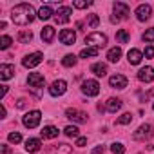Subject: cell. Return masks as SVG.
<instances>
[{"instance_id":"1","label":"cell","mask_w":154,"mask_h":154,"mask_svg":"<svg viewBox=\"0 0 154 154\" xmlns=\"http://www.w3.org/2000/svg\"><path fill=\"white\" fill-rule=\"evenodd\" d=\"M35 17H36V13H35L33 6H29V4H18V6L13 8V11H11V20H13L15 24H18V26H27V24H31V22L35 20Z\"/></svg>"},{"instance_id":"2","label":"cell","mask_w":154,"mask_h":154,"mask_svg":"<svg viewBox=\"0 0 154 154\" xmlns=\"http://www.w3.org/2000/svg\"><path fill=\"white\" fill-rule=\"evenodd\" d=\"M85 44H87V47H96V49H100V47H105L107 36L102 35V33H91V35L85 36Z\"/></svg>"},{"instance_id":"3","label":"cell","mask_w":154,"mask_h":154,"mask_svg":"<svg viewBox=\"0 0 154 154\" xmlns=\"http://www.w3.org/2000/svg\"><path fill=\"white\" fill-rule=\"evenodd\" d=\"M152 136H154V125H149V123L140 125L138 131L132 134V138H134L136 141H145V140H150Z\"/></svg>"},{"instance_id":"4","label":"cell","mask_w":154,"mask_h":154,"mask_svg":"<svg viewBox=\"0 0 154 154\" xmlns=\"http://www.w3.org/2000/svg\"><path fill=\"white\" fill-rule=\"evenodd\" d=\"M129 13H131V8L125 2H116L114 4V15L111 17V22H120L122 18H127Z\"/></svg>"},{"instance_id":"5","label":"cell","mask_w":154,"mask_h":154,"mask_svg":"<svg viewBox=\"0 0 154 154\" xmlns=\"http://www.w3.org/2000/svg\"><path fill=\"white\" fill-rule=\"evenodd\" d=\"M82 93H84L85 96H98V93H100V84H98L96 80H85V82L82 84Z\"/></svg>"},{"instance_id":"6","label":"cell","mask_w":154,"mask_h":154,"mask_svg":"<svg viewBox=\"0 0 154 154\" xmlns=\"http://www.w3.org/2000/svg\"><path fill=\"white\" fill-rule=\"evenodd\" d=\"M40 118H42V112L40 111H31V112H27L26 116H24V125L27 127V129H35V127H38V123H40Z\"/></svg>"},{"instance_id":"7","label":"cell","mask_w":154,"mask_h":154,"mask_svg":"<svg viewBox=\"0 0 154 154\" xmlns=\"http://www.w3.org/2000/svg\"><path fill=\"white\" fill-rule=\"evenodd\" d=\"M71 15H72V9H71V8L60 6L58 11L54 13V22H56V24H65V22L71 20Z\"/></svg>"},{"instance_id":"8","label":"cell","mask_w":154,"mask_h":154,"mask_svg":"<svg viewBox=\"0 0 154 154\" xmlns=\"http://www.w3.org/2000/svg\"><path fill=\"white\" fill-rule=\"evenodd\" d=\"M42 60H44V54H42V53H33V54H27V56L22 60V63H24V67L33 69V67H36L38 63H42Z\"/></svg>"},{"instance_id":"9","label":"cell","mask_w":154,"mask_h":154,"mask_svg":"<svg viewBox=\"0 0 154 154\" xmlns=\"http://www.w3.org/2000/svg\"><path fill=\"white\" fill-rule=\"evenodd\" d=\"M58 38H60V42L63 45H72L76 42V33L72 29H62L60 35H58Z\"/></svg>"},{"instance_id":"10","label":"cell","mask_w":154,"mask_h":154,"mask_svg":"<svg viewBox=\"0 0 154 154\" xmlns=\"http://www.w3.org/2000/svg\"><path fill=\"white\" fill-rule=\"evenodd\" d=\"M65 116H67L69 120L76 122V123H84V122H87V114L82 112V111H78V109H67V111H65Z\"/></svg>"},{"instance_id":"11","label":"cell","mask_w":154,"mask_h":154,"mask_svg":"<svg viewBox=\"0 0 154 154\" xmlns=\"http://www.w3.org/2000/svg\"><path fill=\"white\" fill-rule=\"evenodd\" d=\"M65 91H67V84H65L63 80H56V82H53L51 87H49L51 96H62Z\"/></svg>"},{"instance_id":"12","label":"cell","mask_w":154,"mask_h":154,"mask_svg":"<svg viewBox=\"0 0 154 154\" xmlns=\"http://www.w3.org/2000/svg\"><path fill=\"white\" fill-rule=\"evenodd\" d=\"M71 145L67 143H58V145H51L44 154H71Z\"/></svg>"},{"instance_id":"13","label":"cell","mask_w":154,"mask_h":154,"mask_svg":"<svg viewBox=\"0 0 154 154\" xmlns=\"http://www.w3.org/2000/svg\"><path fill=\"white\" fill-rule=\"evenodd\" d=\"M27 84H29L31 87H44L45 78H44V74H40V72H29V76H27Z\"/></svg>"},{"instance_id":"14","label":"cell","mask_w":154,"mask_h":154,"mask_svg":"<svg viewBox=\"0 0 154 154\" xmlns=\"http://www.w3.org/2000/svg\"><path fill=\"white\" fill-rule=\"evenodd\" d=\"M150 13H152L150 6H149V4H141V6H138V9H136V18H138L140 22H145V20L150 18Z\"/></svg>"},{"instance_id":"15","label":"cell","mask_w":154,"mask_h":154,"mask_svg":"<svg viewBox=\"0 0 154 154\" xmlns=\"http://www.w3.org/2000/svg\"><path fill=\"white\" fill-rule=\"evenodd\" d=\"M109 84L114 89H125L127 87V78H125L123 74H114V76H111V78H109Z\"/></svg>"},{"instance_id":"16","label":"cell","mask_w":154,"mask_h":154,"mask_svg":"<svg viewBox=\"0 0 154 154\" xmlns=\"http://www.w3.org/2000/svg\"><path fill=\"white\" fill-rule=\"evenodd\" d=\"M138 78H140L141 82H145V84L152 82V80H154V69H152V67H141V69L138 71Z\"/></svg>"},{"instance_id":"17","label":"cell","mask_w":154,"mask_h":154,"mask_svg":"<svg viewBox=\"0 0 154 154\" xmlns=\"http://www.w3.org/2000/svg\"><path fill=\"white\" fill-rule=\"evenodd\" d=\"M15 76V65L11 63H2L0 65V78L2 80H9Z\"/></svg>"},{"instance_id":"18","label":"cell","mask_w":154,"mask_h":154,"mask_svg":"<svg viewBox=\"0 0 154 154\" xmlns=\"http://www.w3.org/2000/svg\"><path fill=\"white\" fill-rule=\"evenodd\" d=\"M127 58H129V63L138 65V63L141 62V58H143V53H141L140 49H131V51L127 53Z\"/></svg>"},{"instance_id":"19","label":"cell","mask_w":154,"mask_h":154,"mask_svg":"<svg viewBox=\"0 0 154 154\" xmlns=\"http://www.w3.org/2000/svg\"><path fill=\"white\" fill-rule=\"evenodd\" d=\"M58 132H60V131H58L56 127H53V125H47V127H44V129L40 131L42 138H49V140H51V138H56Z\"/></svg>"},{"instance_id":"20","label":"cell","mask_w":154,"mask_h":154,"mask_svg":"<svg viewBox=\"0 0 154 154\" xmlns=\"http://www.w3.org/2000/svg\"><path fill=\"white\" fill-rule=\"evenodd\" d=\"M26 150L27 152H38L40 150V140L38 138H29L26 141Z\"/></svg>"},{"instance_id":"21","label":"cell","mask_w":154,"mask_h":154,"mask_svg":"<svg viewBox=\"0 0 154 154\" xmlns=\"http://www.w3.org/2000/svg\"><path fill=\"white\" fill-rule=\"evenodd\" d=\"M40 36H42V40H44V42H47V44H49V42L54 38V27H51V26H45V27L42 29Z\"/></svg>"},{"instance_id":"22","label":"cell","mask_w":154,"mask_h":154,"mask_svg":"<svg viewBox=\"0 0 154 154\" xmlns=\"http://www.w3.org/2000/svg\"><path fill=\"white\" fill-rule=\"evenodd\" d=\"M120 58H122V49H120V47H112V49H109V53H107V60H109V62L116 63Z\"/></svg>"},{"instance_id":"23","label":"cell","mask_w":154,"mask_h":154,"mask_svg":"<svg viewBox=\"0 0 154 154\" xmlns=\"http://www.w3.org/2000/svg\"><path fill=\"white\" fill-rule=\"evenodd\" d=\"M120 109H122V100H118V98H109L107 100V111L109 112H116Z\"/></svg>"},{"instance_id":"24","label":"cell","mask_w":154,"mask_h":154,"mask_svg":"<svg viewBox=\"0 0 154 154\" xmlns=\"http://www.w3.org/2000/svg\"><path fill=\"white\" fill-rule=\"evenodd\" d=\"M51 15H53L51 6H42V8H40V11H38V18H40V20H49V18H51Z\"/></svg>"},{"instance_id":"25","label":"cell","mask_w":154,"mask_h":154,"mask_svg":"<svg viewBox=\"0 0 154 154\" xmlns=\"http://www.w3.org/2000/svg\"><path fill=\"white\" fill-rule=\"evenodd\" d=\"M91 71H93L96 76H105V74H107V65H105V63H94V65L91 67Z\"/></svg>"},{"instance_id":"26","label":"cell","mask_w":154,"mask_h":154,"mask_svg":"<svg viewBox=\"0 0 154 154\" xmlns=\"http://www.w3.org/2000/svg\"><path fill=\"white\" fill-rule=\"evenodd\" d=\"M98 53H100V49H96V47H85V49L80 51V56L89 58V56H98Z\"/></svg>"},{"instance_id":"27","label":"cell","mask_w":154,"mask_h":154,"mask_svg":"<svg viewBox=\"0 0 154 154\" xmlns=\"http://www.w3.org/2000/svg\"><path fill=\"white\" fill-rule=\"evenodd\" d=\"M63 132H65V136H69V138H78L80 129H78V127H74V125H67V127L63 129Z\"/></svg>"},{"instance_id":"28","label":"cell","mask_w":154,"mask_h":154,"mask_svg":"<svg viewBox=\"0 0 154 154\" xmlns=\"http://www.w3.org/2000/svg\"><path fill=\"white\" fill-rule=\"evenodd\" d=\"M31 40H33L31 31H20V33H18V42H20V44H29Z\"/></svg>"},{"instance_id":"29","label":"cell","mask_w":154,"mask_h":154,"mask_svg":"<svg viewBox=\"0 0 154 154\" xmlns=\"http://www.w3.org/2000/svg\"><path fill=\"white\" fill-rule=\"evenodd\" d=\"M98 24H100V18H98V15H87V26H89L91 29L98 27Z\"/></svg>"},{"instance_id":"30","label":"cell","mask_w":154,"mask_h":154,"mask_svg":"<svg viewBox=\"0 0 154 154\" xmlns=\"http://www.w3.org/2000/svg\"><path fill=\"white\" fill-rule=\"evenodd\" d=\"M116 40H118L120 44H127V42H129V33H127L125 29H120V31L116 33Z\"/></svg>"},{"instance_id":"31","label":"cell","mask_w":154,"mask_h":154,"mask_svg":"<svg viewBox=\"0 0 154 154\" xmlns=\"http://www.w3.org/2000/svg\"><path fill=\"white\" fill-rule=\"evenodd\" d=\"M131 122H132V114H131V112H125V114H122V116L116 120L118 125H127V123H131Z\"/></svg>"},{"instance_id":"32","label":"cell","mask_w":154,"mask_h":154,"mask_svg":"<svg viewBox=\"0 0 154 154\" xmlns=\"http://www.w3.org/2000/svg\"><path fill=\"white\" fill-rule=\"evenodd\" d=\"M62 63H63L65 67H72V65L76 63V56H74V54H65L63 60H62Z\"/></svg>"},{"instance_id":"33","label":"cell","mask_w":154,"mask_h":154,"mask_svg":"<svg viewBox=\"0 0 154 154\" xmlns=\"http://www.w3.org/2000/svg\"><path fill=\"white\" fill-rule=\"evenodd\" d=\"M9 45H11V36L4 35L2 38H0V49H8Z\"/></svg>"},{"instance_id":"34","label":"cell","mask_w":154,"mask_h":154,"mask_svg":"<svg viewBox=\"0 0 154 154\" xmlns=\"http://www.w3.org/2000/svg\"><path fill=\"white\" fill-rule=\"evenodd\" d=\"M111 150H112V154H123L125 152V147L122 143H112L111 145Z\"/></svg>"},{"instance_id":"35","label":"cell","mask_w":154,"mask_h":154,"mask_svg":"<svg viewBox=\"0 0 154 154\" xmlns=\"http://www.w3.org/2000/svg\"><path fill=\"white\" fill-rule=\"evenodd\" d=\"M143 40L145 42H154V27H150L143 33Z\"/></svg>"},{"instance_id":"36","label":"cell","mask_w":154,"mask_h":154,"mask_svg":"<svg viewBox=\"0 0 154 154\" xmlns=\"http://www.w3.org/2000/svg\"><path fill=\"white\" fill-rule=\"evenodd\" d=\"M8 140H9L11 143H20V141H22V136H20V132H11V134L8 136Z\"/></svg>"},{"instance_id":"37","label":"cell","mask_w":154,"mask_h":154,"mask_svg":"<svg viewBox=\"0 0 154 154\" xmlns=\"http://www.w3.org/2000/svg\"><path fill=\"white\" fill-rule=\"evenodd\" d=\"M72 6L78 8V9H85V8L91 6V2H82V0H76V2H72Z\"/></svg>"},{"instance_id":"38","label":"cell","mask_w":154,"mask_h":154,"mask_svg":"<svg viewBox=\"0 0 154 154\" xmlns=\"http://www.w3.org/2000/svg\"><path fill=\"white\" fill-rule=\"evenodd\" d=\"M145 58H154V45L145 47Z\"/></svg>"},{"instance_id":"39","label":"cell","mask_w":154,"mask_h":154,"mask_svg":"<svg viewBox=\"0 0 154 154\" xmlns=\"http://www.w3.org/2000/svg\"><path fill=\"white\" fill-rule=\"evenodd\" d=\"M103 150H105V147H103V145H98V147H94V149H93V152H91V154H103Z\"/></svg>"},{"instance_id":"40","label":"cell","mask_w":154,"mask_h":154,"mask_svg":"<svg viewBox=\"0 0 154 154\" xmlns=\"http://www.w3.org/2000/svg\"><path fill=\"white\" fill-rule=\"evenodd\" d=\"M87 143V138H78V141H76V145H78V147H84Z\"/></svg>"},{"instance_id":"41","label":"cell","mask_w":154,"mask_h":154,"mask_svg":"<svg viewBox=\"0 0 154 154\" xmlns=\"http://www.w3.org/2000/svg\"><path fill=\"white\" fill-rule=\"evenodd\" d=\"M17 107H18V109H24V107H26V100H18V102H17Z\"/></svg>"},{"instance_id":"42","label":"cell","mask_w":154,"mask_h":154,"mask_svg":"<svg viewBox=\"0 0 154 154\" xmlns=\"http://www.w3.org/2000/svg\"><path fill=\"white\" fill-rule=\"evenodd\" d=\"M8 89H9V87H8V85H2V98H4V96H6V94H8Z\"/></svg>"},{"instance_id":"43","label":"cell","mask_w":154,"mask_h":154,"mask_svg":"<svg viewBox=\"0 0 154 154\" xmlns=\"http://www.w3.org/2000/svg\"><path fill=\"white\" fill-rule=\"evenodd\" d=\"M152 107H154V105H152Z\"/></svg>"}]
</instances>
